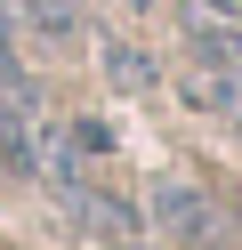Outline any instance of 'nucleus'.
Wrapping results in <instances>:
<instances>
[{"label": "nucleus", "instance_id": "39448f33", "mask_svg": "<svg viewBox=\"0 0 242 250\" xmlns=\"http://www.w3.org/2000/svg\"><path fill=\"white\" fill-rule=\"evenodd\" d=\"M105 81L113 89H154V57L129 49V41H105Z\"/></svg>", "mask_w": 242, "mask_h": 250}, {"label": "nucleus", "instance_id": "f03ea898", "mask_svg": "<svg viewBox=\"0 0 242 250\" xmlns=\"http://www.w3.org/2000/svg\"><path fill=\"white\" fill-rule=\"evenodd\" d=\"M145 218H154V234L170 250H234V210H226L210 186H194V178H161L154 186V202H145Z\"/></svg>", "mask_w": 242, "mask_h": 250}, {"label": "nucleus", "instance_id": "0eeeda50", "mask_svg": "<svg viewBox=\"0 0 242 250\" xmlns=\"http://www.w3.org/2000/svg\"><path fill=\"white\" fill-rule=\"evenodd\" d=\"M210 17H226V24H242V0H202Z\"/></svg>", "mask_w": 242, "mask_h": 250}, {"label": "nucleus", "instance_id": "423d86ee", "mask_svg": "<svg viewBox=\"0 0 242 250\" xmlns=\"http://www.w3.org/2000/svg\"><path fill=\"white\" fill-rule=\"evenodd\" d=\"M0 89H16V97H24V73H16V49H8V33H0Z\"/></svg>", "mask_w": 242, "mask_h": 250}, {"label": "nucleus", "instance_id": "f257e3e1", "mask_svg": "<svg viewBox=\"0 0 242 250\" xmlns=\"http://www.w3.org/2000/svg\"><path fill=\"white\" fill-rule=\"evenodd\" d=\"M186 105L234 121V105H242V24L194 17V33H186Z\"/></svg>", "mask_w": 242, "mask_h": 250}, {"label": "nucleus", "instance_id": "20e7f679", "mask_svg": "<svg viewBox=\"0 0 242 250\" xmlns=\"http://www.w3.org/2000/svg\"><path fill=\"white\" fill-rule=\"evenodd\" d=\"M24 24L41 41H81V0H24Z\"/></svg>", "mask_w": 242, "mask_h": 250}, {"label": "nucleus", "instance_id": "6e6552de", "mask_svg": "<svg viewBox=\"0 0 242 250\" xmlns=\"http://www.w3.org/2000/svg\"><path fill=\"white\" fill-rule=\"evenodd\" d=\"M121 8H137V17H145V8H161V0H121Z\"/></svg>", "mask_w": 242, "mask_h": 250}, {"label": "nucleus", "instance_id": "7ed1b4c3", "mask_svg": "<svg viewBox=\"0 0 242 250\" xmlns=\"http://www.w3.org/2000/svg\"><path fill=\"white\" fill-rule=\"evenodd\" d=\"M32 169H41V129H32L24 97L0 89V178H32Z\"/></svg>", "mask_w": 242, "mask_h": 250}]
</instances>
